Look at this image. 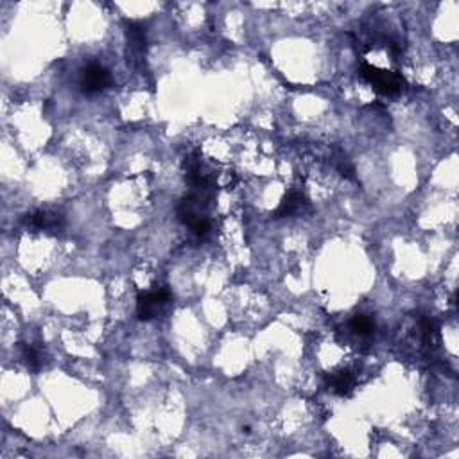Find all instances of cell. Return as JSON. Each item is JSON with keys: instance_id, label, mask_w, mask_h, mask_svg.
Here are the masks:
<instances>
[{"instance_id": "7a4b0ae2", "label": "cell", "mask_w": 459, "mask_h": 459, "mask_svg": "<svg viewBox=\"0 0 459 459\" xmlns=\"http://www.w3.org/2000/svg\"><path fill=\"white\" fill-rule=\"evenodd\" d=\"M172 303V294L167 287H155V289L140 293L137 298V316L140 321H153L169 309Z\"/></svg>"}, {"instance_id": "8992f818", "label": "cell", "mask_w": 459, "mask_h": 459, "mask_svg": "<svg viewBox=\"0 0 459 459\" xmlns=\"http://www.w3.org/2000/svg\"><path fill=\"white\" fill-rule=\"evenodd\" d=\"M127 49L131 52V61L142 60L146 52V31L139 22H127L126 24Z\"/></svg>"}, {"instance_id": "9c48e42d", "label": "cell", "mask_w": 459, "mask_h": 459, "mask_svg": "<svg viewBox=\"0 0 459 459\" xmlns=\"http://www.w3.org/2000/svg\"><path fill=\"white\" fill-rule=\"evenodd\" d=\"M350 330L359 337H370L375 332V321L370 316H365V314H357L350 321Z\"/></svg>"}, {"instance_id": "30bf717a", "label": "cell", "mask_w": 459, "mask_h": 459, "mask_svg": "<svg viewBox=\"0 0 459 459\" xmlns=\"http://www.w3.org/2000/svg\"><path fill=\"white\" fill-rule=\"evenodd\" d=\"M336 169L339 170V175L344 176V178L356 180V169H353V165L348 162V158H346V156H344V155L337 156Z\"/></svg>"}, {"instance_id": "277c9868", "label": "cell", "mask_w": 459, "mask_h": 459, "mask_svg": "<svg viewBox=\"0 0 459 459\" xmlns=\"http://www.w3.org/2000/svg\"><path fill=\"white\" fill-rule=\"evenodd\" d=\"M24 225L32 232H60L65 218L54 210H34L24 218Z\"/></svg>"}, {"instance_id": "5b68a950", "label": "cell", "mask_w": 459, "mask_h": 459, "mask_svg": "<svg viewBox=\"0 0 459 459\" xmlns=\"http://www.w3.org/2000/svg\"><path fill=\"white\" fill-rule=\"evenodd\" d=\"M309 208V199L305 198L301 192H298V190H289L280 201L278 208L275 210V218H296V215L303 214L305 210Z\"/></svg>"}, {"instance_id": "ba28073f", "label": "cell", "mask_w": 459, "mask_h": 459, "mask_svg": "<svg viewBox=\"0 0 459 459\" xmlns=\"http://www.w3.org/2000/svg\"><path fill=\"white\" fill-rule=\"evenodd\" d=\"M20 352L25 366H27L31 372H40V370L44 368L47 356H45V352L40 346H34V344L29 343H20Z\"/></svg>"}, {"instance_id": "8fae6325", "label": "cell", "mask_w": 459, "mask_h": 459, "mask_svg": "<svg viewBox=\"0 0 459 459\" xmlns=\"http://www.w3.org/2000/svg\"><path fill=\"white\" fill-rule=\"evenodd\" d=\"M190 230H192V234H194L196 239H199V241H205V239L212 234V225H210V219L206 218V219H201V221L196 222L194 226H190Z\"/></svg>"}, {"instance_id": "3957f363", "label": "cell", "mask_w": 459, "mask_h": 459, "mask_svg": "<svg viewBox=\"0 0 459 459\" xmlns=\"http://www.w3.org/2000/svg\"><path fill=\"white\" fill-rule=\"evenodd\" d=\"M111 87V75L106 67L99 63H88L81 70L80 88L84 95H95Z\"/></svg>"}, {"instance_id": "6da1fadb", "label": "cell", "mask_w": 459, "mask_h": 459, "mask_svg": "<svg viewBox=\"0 0 459 459\" xmlns=\"http://www.w3.org/2000/svg\"><path fill=\"white\" fill-rule=\"evenodd\" d=\"M359 74L363 80L368 81V83L372 84L373 90H375L377 94L388 95V97L398 94L405 84L404 77H402L398 72L382 70V68H377L368 63H365L359 68Z\"/></svg>"}, {"instance_id": "52a82bcc", "label": "cell", "mask_w": 459, "mask_h": 459, "mask_svg": "<svg viewBox=\"0 0 459 459\" xmlns=\"http://www.w3.org/2000/svg\"><path fill=\"white\" fill-rule=\"evenodd\" d=\"M327 386L336 395L348 396L356 386V375L350 370H337V372L327 375Z\"/></svg>"}]
</instances>
